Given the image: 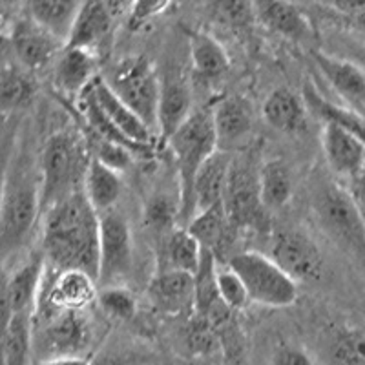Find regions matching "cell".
Segmentation results:
<instances>
[{
	"label": "cell",
	"instance_id": "cell-1",
	"mask_svg": "<svg viewBox=\"0 0 365 365\" xmlns=\"http://www.w3.org/2000/svg\"><path fill=\"white\" fill-rule=\"evenodd\" d=\"M42 254L53 270H81L97 282L99 214L84 190L42 214Z\"/></svg>",
	"mask_w": 365,
	"mask_h": 365
},
{
	"label": "cell",
	"instance_id": "cell-2",
	"mask_svg": "<svg viewBox=\"0 0 365 365\" xmlns=\"http://www.w3.org/2000/svg\"><path fill=\"white\" fill-rule=\"evenodd\" d=\"M42 216L38 161L17 139L0 205V265L28 247Z\"/></svg>",
	"mask_w": 365,
	"mask_h": 365
},
{
	"label": "cell",
	"instance_id": "cell-3",
	"mask_svg": "<svg viewBox=\"0 0 365 365\" xmlns=\"http://www.w3.org/2000/svg\"><path fill=\"white\" fill-rule=\"evenodd\" d=\"M91 152L79 132L58 130L46 139L38 158L42 214L84 188Z\"/></svg>",
	"mask_w": 365,
	"mask_h": 365
},
{
	"label": "cell",
	"instance_id": "cell-4",
	"mask_svg": "<svg viewBox=\"0 0 365 365\" xmlns=\"http://www.w3.org/2000/svg\"><path fill=\"white\" fill-rule=\"evenodd\" d=\"M312 212L325 236L365 270V217L353 195L336 181H322L312 194Z\"/></svg>",
	"mask_w": 365,
	"mask_h": 365
},
{
	"label": "cell",
	"instance_id": "cell-5",
	"mask_svg": "<svg viewBox=\"0 0 365 365\" xmlns=\"http://www.w3.org/2000/svg\"><path fill=\"white\" fill-rule=\"evenodd\" d=\"M174 155L179 174V201H181V217L179 221L187 227L194 217L192 208V188L194 179L214 152H217L216 130L212 120V110H194L192 115L178 128V132L166 141Z\"/></svg>",
	"mask_w": 365,
	"mask_h": 365
},
{
	"label": "cell",
	"instance_id": "cell-6",
	"mask_svg": "<svg viewBox=\"0 0 365 365\" xmlns=\"http://www.w3.org/2000/svg\"><path fill=\"white\" fill-rule=\"evenodd\" d=\"M93 325L86 311L34 316V361L88 358Z\"/></svg>",
	"mask_w": 365,
	"mask_h": 365
},
{
	"label": "cell",
	"instance_id": "cell-7",
	"mask_svg": "<svg viewBox=\"0 0 365 365\" xmlns=\"http://www.w3.org/2000/svg\"><path fill=\"white\" fill-rule=\"evenodd\" d=\"M104 81L152 132H158L161 77L148 58L143 55L125 57L113 64Z\"/></svg>",
	"mask_w": 365,
	"mask_h": 365
},
{
	"label": "cell",
	"instance_id": "cell-8",
	"mask_svg": "<svg viewBox=\"0 0 365 365\" xmlns=\"http://www.w3.org/2000/svg\"><path fill=\"white\" fill-rule=\"evenodd\" d=\"M228 269L241 278L249 292L250 303L263 307H291L298 299V283L287 276L267 254L243 250L234 254L227 263Z\"/></svg>",
	"mask_w": 365,
	"mask_h": 365
},
{
	"label": "cell",
	"instance_id": "cell-9",
	"mask_svg": "<svg viewBox=\"0 0 365 365\" xmlns=\"http://www.w3.org/2000/svg\"><path fill=\"white\" fill-rule=\"evenodd\" d=\"M223 207L234 230H267V210L259 194V168L249 159H232L225 185Z\"/></svg>",
	"mask_w": 365,
	"mask_h": 365
},
{
	"label": "cell",
	"instance_id": "cell-10",
	"mask_svg": "<svg viewBox=\"0 0 365 365\" xmlns=\"http://www.w3.org/2000/svg\"><path fill=\"white\" fill-rule=\"evenodd\" d=\"M133 269V240L128 221L119 212L99 214V274L97 285H123Z\"/></svg>",
	"mask_w": 365,
	"mask_h": 365
},
{
	"label": "cell",
	"instance_id": "cell-11",
	"mask_svg": "<svg viewBox=\"0 0 365 365\" xmlns=\"http://www.w3.org/2000/svg\"><path fill=\"white\" fill-rule=\"evenodd\" d=\"M267 256L296 283L316 282L322 278L325 269L324 254L318 243L311 236L294 228L274 232Z\"/></svg>",
	"mask_w": 365,
	"mask_h": 365
},
{
	"label": "cell",
	"instance_id": "cell-12",
	"mask_svg": "<svg viewBox=\"0 0 365 365\" xmlns=\"http://www.w3.org/2000/svg\"><path fill=\"white\" fill-rule=\"evenodd\" d=\"M9 41L19 66L34 75L55 64L61 51L64 50V42L41 28L34 19L28 17V13L13 22L9 28Z\"/></svg>",
	"mask_w": 365,
	"mask_h": 365
},
{
	"label": "cell",
	"instance_id": "cell-13",
	"mask_svg": "<svg viewBox=\"0 0 365 365\" xmlns=\"http://www.w3.org/2000/svg\"><path fill=\"white\" fill-rule=\"evenodd\" d=\"M97 282L90 274L81 270H55V278L42 287L35 314H51L64 311H86L97 302Z\"/></svg>",
	"mask_w": 365,
	"mask_h": 365
},
{
	"label": "cell",
	"instance_id": "cell-14",
	"mask_svg": "<svg viewBox=\"0 0 365 365\" xmlns=\"http://www.w3.org/2000/svg\"><path fill=\"white\" fill-rule=\"evenodd\" d=\"M217 150L232 154L249 143L254 132V108L243 96H227L212 108Z\"/></svg>",
	"mask_w": 365,
	"mask_h": 365
},
{
	"label": "cell",
	"instance_id": "cell-15",
	"mask_svg": "<svg viewBox=\"0 0 365 365\" xmlns=\"http://www.w3.org/2000/svg\"><path fill=\"white\" fill-rule=\"evenodd\" d=\"M125 8V4L117 2H81L66 48H79L97 53L112 35L119 9L123 11Z\"/></svg>",
	"mask_w": 365,
	"mask_h": 365
},
{
	"label": "cell",
	"instance_id": "cell-16",
	"mask_svg": "<svg viewBox=\"0 0 365 365\" xmlns=\"http://www.w3.org/2000/svg\"><path fill=\"white\" fill-rule=\"evenodd\" d=\"M48 263L42 250L29 254L24 262L8 272V299L13 314H31L35 316L38 299L44 287Z\"/></svg>",
	"mask_w": 365,
	"mask_h": 365
},
{
	"label": "cell",
	"instance_id": "cell-17",
	"mask_svg": "<svg viewBox=\"0 0 365 365\" xmlns=\"http://www.w3.org/2000/svg\"><path fill=\"white\" fill-rule=\"evenodd\" d=\"M91 97L96 101L97 108L104 115V119L108 120L110 125L117 130L119 133L128 139V141L135 143L141 146H154L155 133L143 123L132 110L126 106L119 97L112 91V88L106 84L104 77H97L90 86Z\"/></svg>",
	"mask_w": 365,
	"mask_h": 365
},
{
	"label": "cell",
	"instance_id": "cell-18",
	"mask_svg": "<svg viewBox=\"0 0 365 365\" xmlns=\"http://www.w3.org/2000/svg\"><path fill=\"white\" fill-rule=\"evenodd\" d=\"M322 148L329 168L344 179H358L365 172V145L353 133L324 123Z\"/></svg>",
	"mask_w": 365,
	"mask_h": 365
},
{
	"label": "cell",
	"instance_id": "cell-19",
	"mask_svg": "<svg viewBox=\"0 0 365 365\" xmlns=\"http://www.w3.org/2000/svg\"><path fill=\"white\" fill-rule=\"evenodd\" d=\"M194 276L181 270L158 269L148 283V298L163 314L178 316L194 311Z\"/></svg>",
	"mask_w": 365,
	"mask_h": 365
},
{
	"label": "cell",
	"instance_id": "cell-20",
	"mask_svg": "<svg viewBox=\"0 0 365 365\" xmlns=\"http://www.w3.org/2000/svg\"><path fill=\"white\" fill-rule=\"evenodd\" d=\"M97 77L99 73L96 53L64 46L53 64V86L64 97L77 101Z\"/></svg>",
	"mask_w": 365,
	"mask_h": 365
},
{
	"label": "cell",
	"instance_id": "cell-21",
	"mask_svg": "<svg viewBox=\"0 0 365 365\" xmlns=\"http://www.w3.org/2000/svg\"><path fill=\"white\" fill-rule=\"evenodd\" d=\"M312 61L338 96L354 106H365V70L347 57L312 51Z\"/></svg>",
	"mask_w": 365,
	"mask_h": 365
},
{
	"label": "cell",
	"instance_id": "cell-22",
	"mask_svg": "<svg viewBox=\"0 0 365 365\" xmlns=\"http://www.w3.org/2000/svg\"><path fill=\"white\" fill-rule=\"evenodd\" d=\"M190 84L179 73H168L161 79L158 106V132L165 143L192 115Z\"/></svg>",
	"mask_w": 365,
	"mask_h": 365
},
{
	"label": "cell",
	"instance_id": "cell-23",
	"mask_svg": "<svg viewBox=\"0 0 365 365\" xmlns=\"http://www.w3.org/2000/svg\"><path fill=\"white\" fill-rule=\"evenodd\" d=\"M256 17L279 37L294 42H309L314 38L311 17L299 6L291 2H254Z\"/></svg>",
	"mask_w": 365,
	"mask_h": 365
},
{
	"label": "cell",
	"instance_id": "cell-24",
	"mask_svg": "<svg viewBox=\"0 0 365 365\" xmlns=\"http://www.w3.org/2000/svg\"><path fill=\"white\" fill-rule=\"evenodd\" d=\"M232 159V154L217 150L201 166L194 179V188H192L194 216L197 212H203L207 208L223 203L225 185H227L228 170H230Z\"/></svg>",
	"mask_w": 365,
	"mask_h": 365
},
{
	"label": "cell",
	"instance_id": "cell-25",
	"mask_svg": "<svg viewBox=\"0 0 365 365\" xmlns=\"http://www.w3.org/2000/svg\"><path fill=\"white\" fill-rule=\"evenodd\" d=\"M309 108L291 88H276L263 103V119L276 132L302 133L307 128Z\"/></svg>",
	"mask_w": 365,
	"mask_h": 365
},
{
	"label": "cell",
	"instance_id": "cell-26",
	"mask_svg": "<svg viewBox=\"0 0 365 365\" xmlns=\"http://www.w3.org/2000/svg\"><path fill=\"white\" fill-rule=\"evenodd\" d=\"M37 97V83L34 73L19 64L0 70V115H15L31 106Z\"/></svg>",
	"mask_w": 365,
	"mask_h": 365
},
{
	"label": "cell",
	"instance_id": "cell-27",
	"mask_svg": "<svg viewBox=\"0 0 365 365\" xmlns=\"http://www.w3.org/2000/svg\"><path fill=\"white\" fill-rule=\"evenodd\" d=\"M83 190L97 214H104V212L113 210L117 201L120 200L123 179H120L119 172L91 158Z\"/></svg>",
	"mask_w": 365,
	"mask_h": 365
},
{
	"label": "cell",
	"instance_id": "cell-28",
	"mask_svg": "<svg viewBox=\"0 0 365 365\" xmlns=\"http://www.w3.org/2000/svg\"><path fill=\"white\" fill-rule=\"evenodd\" d=\"M28 17L34 19L41 28L48 34L53 35L66 46L73 29L75 19L81 9V2H70V0H38L29 2L26 6Z\"/></svg>",
	"mask_w": 365,
	"mask_h": 365
},
{
	"label": "cell",
	"instance_id": "cell-29",
	"mask_svg": "<svg viewBox=\"0 0 365 365\" xmlns=\"http://www.w3.org/2000/svg\"><path fill=\"white\" fill-rule=\"evenodd\" d=\"M203 249L185 227H178L163 240L161 263L158 269L181 270L194 276L201 265Z\"/></svg>",
	"mask_w": 365,
	"mask_h": 365
},
{
	"label": "cell",
	"instance_id": "cell-30",
	"mask_svg": "<svg viewBox=\"0 0 365 365\" xmlns=\"http://www.w3.org/2000/svg\"><path fill=\"white\" fill-rule=\"evenodd\" d=\"M185 228L195 237L201 249L208 250L214 256L217 254V250L228 245V236L234 230L228 223L223 203L207 208L203 212H197Z\"/></svg>",
	"mask_w": 365,
	"mask_h": 365
},
{
	"label": "cell",
	"instance_id": "cell-31",
	"mask_svg": "<svg viewBox=\"0 0 365 365\" xmlns=\"http://www.w3.org/2000/svg\"><path fill=\"white\" fill-rule=\"evenodd\" d=\"M303 101L307 104V108L311 110L316 117H319V119L324 120V123H331V125L340 126L345 132L356 135L365 145V119L360 113L327 101L318 90H316V86H312V84H305Z\"/></svg>",
	"mask_w": 365,
	"mask_h": 365
},
{
	"label": "cell",
	"instance_id": "cell-32",
	"mask_svg": "<svg viewBox=\"0 0 365 365\" xmlns=\"http://www.w3.org/2000/svg\"><path fill=\"white\" fill-rule=\"evenodd\" d=\"M292 172L283 159H269L259 166V194L267 210L285 207L292 197Z\"/></svg>",
	"mask_w": 365,
	"mask_h": 365
},
{
	"label": "cell",
	"instance_id": "cell-33",
	"mask_svg": "<svg viewBox=\"0 0 365 365\" xmlns=\"http://www.w3.org/2000/svg\"><path fill=\"white\" fill-rule=\"evenodd\" d=\"M190 61L195 77L203 81L220 79L230 66L228 55L223 46L207 34H192Z\"/></svg>",
	"mask_w": 365,
	"mask_h": 365
},
{
	"label": "cell",
	"instance_id": "cell-34",
	"mask_svg": "<svg viewBox=\"0 0 365 365\" xmlns=\"http://www.w3.org/2000/svg\"><path fill=\"white\" fill-rule=\"evenodd\" d=\"M2 365H34V316L13 314L2 344Z\"/></svg>",
	"mask_w": 365,
	"mask_h": 365
},
{
	"label": "cell",
	"instance_id": "cell-35",
	"mask_svg": "<svg viewBox=\"0 0 365 365\" xmlns=\"http://www.w3.org/2000/svg\"><path fill=\"white\" fill-rule=\"evenodd\" d=\"M327 358L331 365H365V332L347 325L332 329Z\"/></svg>",
	"mask_w": 365,
	"mask_h": 365
},
{
	"label": "cell",
	"instance_id": "cell-36",
	"mask_svg": "<svg viewBox=\"0 0 365 365\" xmlns=\"http://www.w3.org/2000/svg\"><path fill=\"white\" fill-rule=\"evenodd\" d=\"M179 217H181V201L163 192L150 195L143 210L145 227L161 240L178 228Z\"/></svg>",
	"mask_w": 365,
	"mask_h": 365
},
{
	"label": "cell",
	"instance_id": "cell-37",
	"mask_svg": "<svg viewBox=\"0 0 365 365\" xmlns=\"http://www.w3.org/2000/svg\"><path fill=\"white\" fill-rule=\"evenodd\" d=\"M97 303L104 314L115 322H130L137 312V299L123 285L104 287L97 294Z\"/></svg>",
	"mask_w": 365,
	"mask_h": 365
},
{
	"label": "cell",
	"instance_id": "cell-38",
	"mask_svg": "<svg viewBox=\"0 0 365 365\" xmlns=\"http://www.w3.org/2000/svg\"><path fill=\"white\" fill-rule=\"evenodd\" d=\"M217 292L228 311H241L250 303L245 283L232 269H217Z\"/></svg>",
	"mask_w": 365,
	"mask_h": 365
},
{
	"label": "cell",
	"instance_id": "cell-39",
	"mask_svg": "<svg viewBox=\"0 0 365 365\" xmlns=\"http://www.w3.org/2000/svg\"><path fill=\"white\" fill-rule=\"evenodd\" d=\"M318 8L334 22L365 37V2H331Z\"/></svg>",
	"mask_w": 365,
	"mask_h": 365
},
{
	"label": "cell",
	"instance_id": "cell-40",
	"mask_svg": "<svg viewBox=\"0 0 365 365\" xmlns=\"http://www.w3.org/2000/svg\"><path fill=\"white\" fill-rule=\"evenodd\" d=\"M187 344L192 353H212L220 344V329L205 318L195 316L187 331Z\"/></svg>",
	"mask_w": 365,
	"mask_h": 365
},
{
	"label": "cell",
	"instance_id": "cell-41",
	"mask_svg": "<svg viewBox=\"0 0 365 365\" xmlns=\"http://www.w3.org/2000/svg\"><path fill=\"white\" fill-rule=\"evenodd\" d=\"M216 13L234 28H245L256 17L254 4L250 2H220L216 4Z\"/></svg>",
	"mask_w": 365,
	"mask_h": 365
},
{
	"label": "cell",
	"instance_id": "cell-42",
	"mask_svg": "<svg viewBox=\"0 0 365 365\" xmlns=\"http://www.w3.org/2000/svg\"><path fill=\"white\" fill-rule=\"evenodd\" d=\"M17 139H19L17 126H9V128L0 135V205H2V197H4L9 163H11V155H13V150H15V145H17Z\"/></svg>",
	"mask_w": 365,
	"mask_h": 365
},
{
	"label": "cell",
	"instance_id": "cell-43",
	"mask_svg": "<svg viewBox=\"0 0 365 365\" xmlns=\"http://www.w3.org/2000/svg\"><path fill=\"white\" fill-rule=\"evenodd\" d=\"M168 6H170L168 2H137V4H132L130 6V11L126 13L128 15L130 29L135 31L137 28H141L148 21H152L154 17L161 15L163 11H166Z\"/></svg>",
	"mask_w": 365,
	"mask_h": 365
},
{
	"label": "cell",
	"instance_id": "cell-44",
	"mask_svg": "<svg viewBox=\"0 0 365 365\" xmlns=\"http://www.w3.org/2000/svg\"><path fill=\"white\" fill-rule=\"evenodd\" d=\"M270 365H314L303 349L291 344H282L274 351Z\"/></svg>",
	"mask_w": 365,
	"mask_h": 365
},
{
	"label": "cell",
	"instance_id": "cell-45",
	"mask_svg": "<svg viewBox=\"0 0 365 365\" xmlns=\"http://www.w3.org/2000/svg\"><path fill=\"white\" fill-rule=\"evenodd\" d=\"M88 365H135V360L128 354H97L96 358H90Z\"/></svg>",
	"mask_w": 365,
	"mask_h": 365
},
{
	"label": "cell",
	"instance_id": "cell-46",
	"mask_svg": "<svg viewBox=\"0 0 365 365\" xmlns=\"http://www.w3.org/2000/svg\"><path fill=\"white\" fill-rule=\"evenodd\" d=\"M90 358H63V360L34 361V365H88Z\"/></svg>",
	"mask_w": 365,
	"mask_h": 365
},
{
	"label": "cell",
	"instance_id": "cell-47",
	"mask_svg": "<svg viewBox=\"0 0 365 365\" xmlns=\"http://www.w3.org/2000/svg\"><path fill=\"white\" fill-rule=\"evenodd\" d=\"M351 61H354L356 64H360L365 70V46H353L351 51H349V57Z\"/></svg>",
	"mask_w": 365,
	"mask_h": 365
}]
</instances>
